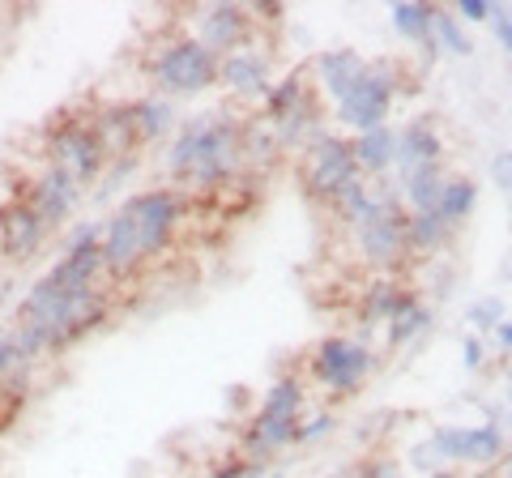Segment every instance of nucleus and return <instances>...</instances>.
<instances>
[{"label": "nucleus", "mask_w": 512, "mask_h": 478, "mask_svg": "<svg viewBox=\"0 0 512 478\" xmlns=\"http://www.w3.org/2000/svg\"><path fill=\"white\" fill-rule=\"evenodd\" d=\"M192 193L175 184H150L124 197L116 210L103 218L99 231V252H103V278L107 282H128L154 261L180 244L184 222L192 218Z\"/></svg>", "instance_id": "obj_1"}, {"label": "nucleus", "mask_w": 512, "mask_h": 478, "mask_svg": "<svg viewBox=\"0 0 512 478\" xmlns=\"http://www.w3.org/2000/svg\"><path fill=\"white\" fill-rule=\"evenodd\" d=\"M244 124L248 111L239 107H210L192 111L180 120L175 137L163 146V171L167 184L184 188V193H222L244 175Z\"/></svg>", "instance_id": "obj_2"}, {"label": "nucleus", "mask_w": 512, "mask_h": 478, "mask_svg": "<svg viewBox=\"0 0 512 478\" xmlns=\"http://www.w3.org/2000/svg\"><path fill=\"white\" fill-rule=\"evenodd\" d=\"M107 321H111L107 286H94V291H82V295H64L43 274L13 304V329H18L30 363L69 355L73 346H82L99 329H107Z\"/></svg>", "instance_id": "obj_3"}, {"label": "nucleus", "mask_w": 512, "mask_h": 478, "mask_svg": "<svg viewBox=\"0 0 512 478\" xmlns=\"http://www.w3.org/2000/svg\"><path fill=\"white\" fill-rule=\"evenodd\" d=\"M141 73L150 82V94H163V99L180 103V99H197V94L218 86V56L205 43L192 39L188 30H171V35H163L150 47Z\"/></svg>", "instance_id": "obj_4"}, {"label": "nucleus", "mask_w": 512, "mask_h": 478, "mask_svg": "<svg viewBox=\"0 0 512 478\" xmlns=\"http://www.w3.org/2000/svg\"><path fill=\"white\" fill-rule=\"evenodd\" d=\"M39 154H43L39 163L60 167L82 193L86 188H99L103 171L111 163L107 150L99 146V137H94V129H90V111H82V107H64L43 124Z\"/></svg>", "instance_id": "obj_5"}, {"label": "nucleus", "mask_w": 512, "mask_h": 478, "mask_svg": "<svg viewBox=\"0 0 512 478\" xmlns=\"http://www.w3.org/2000/svg\"><path fill=\"white\" fill-rule=\"evenodd\" d=\"M376 368H380L376 346L359 338V333H325V338L308 350V359H303L308 380L320 393H329L333 402L359 397Z\"/></svg>", "instance_id": "obj_6"}, {"label": "nucleus", "mask_w": 512, "mask_h": 478, "mask_svg": "<svg viewBox=\"0 0 512 478\" xmlns=\"http://www.w3.org/2000/svg\"><path fill=\"white\" fill-rule=\"evenodd\" d=\"M402 77H406L402 60H393V56L367 60V69H363L359 82L329 107V120L338 124V133L355 137V133H367V129L389 124L393 103L402 99Z\"/></svg>", "instance_id": "obj_7"}, {"label": "nucleus", "mask_w": 512, "mask_h": 478, "mask_svg": "<svg viewBox=\"0 0 512 478\" xmlns=\"http://www.w3.org/2000/svg\"><path fill=\"white\" fill-rule=\"evenodd\" d=\"M355 180H359V167H355V154H350V137L338 129H325L299 154V184L320 210Z\"/></svg>", "instance_id": "obj_8"}, {"label": "nucleus", "mask_w": 512, "mask_h": 478, "mask_svg": "<svg viewBox=\"0 0 512 478\" xmlns=\"http://www.w3.org/2000/svg\"><path fill=\"white\" fill-rule=\"evenodd\" d=\"M427 444L448 470H495L512 440L495 423H440Z\"/></svg>", "instance_id": "obj_9"}, {"label": "nucleus", "mask_w": 512, "mask_h": 478, "mask_svg": "<svg viewBox=\"0 0 512 478\" xmlns=\"http://www.w3.org/2000/svg\"><path fill=\"white\" fill-rule=\"evenodd\" d=\"M350 244H355V257L363 261V269H372V278H397L414 261L410 239H406V210H393L350 227Z\"/></svg>", "instance_id": "obj_10"}, {"label": "nucleus", "mask_w": 512, "mask_h": 478, "mask_svg": "<svg viewBox=\"0 0 512 478\" xmlns=\"http://www.w3.org/2000/svg\"><path fill=\"white\" fill-rule=\"evenodd\" d=\"M184 30H188V35L197 39V43L210 47L218 60L231 56V52H239V47L261 43V30H256L248 5H239V0H210V5L192 9Z\"/></svg>", "instance_id": "obj_11"}, {"label": "nucleus", "mask_w": 512, "mask_h": 478, "mask_svg": "<svg viewBox=\"0 0 512 478\" xmlns=\"http://www.w3.org/2000/svg\"><path fill=\"white\" fill-rule=\"evenodd\" d=\"M18 197L43 218V227L56 235L60 227H69L77 210H82V197H86V193H82V188H77L60 167L39 163L35 171H30V180L18 188Z\"/></svg>", "instance_id": "obj_12"}, {"label": "nucleus", "mask_w": 512, "mask_h": 478, "mask_svg": "<svg viewBox=\"0 0 512 478\" xmlns=\"http://www.w3.org/2000/svg\"><path fill=\"white\" fill-rule=\"evenodd\" d=\"M47 239H52V231L43 227V218L18 193L0 201V261L9 269L30 265L47 248Z\"/></svg>", "instance_id": "obj_13"}, {"label": "nucleus", "mask_w": 512, "mask_h": 478, "mask_svg": "<svg viewBox=\"0 0 512 478\" xmlns=\"http://www.w3.org/2000/svg\"><path fill=\"white\" fill-rule=\"evenodd\" d=\"M274 56H269L265 43L239 47V52L218 60V86L231 94L235 103H261L265 90L274 86Z\"/></svg>", "instance_id": "obj_14"}, {"label": "nucleus", "mask_w": 512, "mask_h": 478, "mask_svg": "<svg viewBox=\"0 0 512 478\" xmlns=\"http://www.w3.org/2000/svg\"><path fill=\"white\" fill-rule=\"evenodd\" d=\"M363 69H367V56L359 52V47H325V52H316L308 60L312 86H316L320 99H329V107L359 82Z\"/></svg>", "instance_id": "obj_15"}, {"label": "nucleus", "mask_w": 512, "mask_h": 478, "mask_svg": "<svg viewBox=\"0 0 512 478\" xmlns=\"http://www.w3.org/2000/svg\"><path fill=\"white\" fill-rule=\"evenodd\" d=\"M444 163V129L436 111H419L406 124H397V167L393 171H414Z\"/></svg>", "instance_id": "obj_16"}, {"label": "nucleus", "mask_w": 512, "mask_h": 478, "mask_svg": "<svg viewBox=\"0 0 512 478\" xmlns=\"http://www.w3.org/2000/svg\"><path fill=\"white\" fill-rule=\"evenodd\" d=\"M128 111H133V129H137V146L141 154L154 150V146H167L180 129V103L163 99V94H137V99H128Z\"/></svg>", "instance_id": "obj_17"}, {"label": "nucleus", "mask_w": 512, "mask_h": 478, "mask_svg": "<svg viewBox=\"0 0 512 478\" xmlns=\"http://www.w3.org/2000/svg\"><path fill=\"white\" fill-rule=\"evenodd\" d=\"M269 129H274L282 154H303L320 133L329 129V107H325V99H320V94L312 90L308 99H303V103L291 111V116L278 120V124H269Z\"/></svg>", "instance_id": "obj_18"}, {"label": "nucleus", "mask_w": 512, "mask_h": 478, "mask_svg": "<svg viewBox=\"0 0 512 478\" xmlns=\"http://www.w3.org/2000/svg\"><path fill=\"white\" fill-rule=\"evenodd\" d=\"M90 129L99 137V146L107 158H124V154H141L137 146V129H133V111L128 99H107L99 107H90Z\"/></svg>", "instance_id": "obj_19"}, {"label": "nucleus", "mask_w": 512, "mask_h": 478, "mask_svg": "<svg viewBox=\"0 0 512 478\" xmlns=\"http://www.w3.org/2000/svg\"><path fill=\"white\" fill-rule=\"evenodd\" d=\"M350 154H355V167L363 180H389L397 167V129L393 124H380V129H367L350 137Z\"/></svg>", "instance_id": "obj_20"}, {"label": "nucleus", "mask_w": 512, "mask_h": 478, "mask_svg": "<svg viewBox=\"0 0 512 478\" xmlns=\"http://www.w3.org/2000/svg\"><path fill=\"white\" fill-rule=\"evenodd\" d=\"M444 180H448V167L444 163H431V167H414V171H393L389 184L397 188L406 214H427L436 210V201L444 193Z\"/></svg>", "instance_id": "obj_21"}, {"label": "nucleus", "mask_w": 512, "mask_h": 478, "mask_svg": "<svg viewBox=\"0 0 512 478\" xmlns=\"http://www.w3.org/2000/svg\"><path fill=\"white\" fill-rule=\"evenodd\" d=\"M436 325V312H431V304L427 299L414 291V286H406V295H402V304H397V312H393V321L384 325V350H406L410 342H419L423 333Z\"/></svg>", "instance_id": "obj_22"}, {"label": "nucleus", "mask_w": 512, "mask_h": 478, "mask_svg": "<svg viewBox=\"0 0 512 478\" xmlns=\"http://www.w3.org/2000/svg\"><path fill=\"white\" fill-rule=\"evenodd\" d=\"M316 86H312V77H308V65H295V69H286V73H278L274 77V86L265 90V99H261V116L265 124H278V120H286L291 111L308 99Z\"/></svg>", "instance_id": "obj_23"}, {"label": "nucleus", "mask_w": 512, "mask_h": 478, "mask_svg": "<svg viewBox=\"0 0 512 478\" xmlns=\"http://www.w3.org/2000/svg\"><path fill=\"white\" fill-rule=\"evenodd\" d=\"M402 295H406L402 278H367L363 291H359V321H363V329H376V325L384 329L389 325L397 304H402Z\"/></svg>", "instance_id": "obj_24"}, {"label": "nucleus", "mask_w": 512, "mask_h": 478, "mask_svg": "<svg viewBox=\"0 0 512 478\" xmlns=\"http://www.w3.org/2000/svg\"><path fill=\"white\" fill-rule=\"evenodd\" d=\"M406 239H410V257L431 261V257H440V252L453 248L457 231L448 227L436 210H427V214H406Z\"/></svg>", "instance_id": "obj_25"}, {"label": "nucleus", "mask_w": 512, "mask_h": 478, "mask_svg": "<svg viewBox=\"0 0 512 478\" xmlns=\"http://www.w3.org/2000/svg\"><path fill=\"white\" fill-rule=\"evenodd\" d=\"M436 9L440 5H427V0H397V5H389V26L393 35L419 47L431 39V26H436Z\"/></svg>", "instance_id": "obj_26"}, {"label": "nucleus", "mask_w": 512, "mask_h": 478, "mask_svg": "<svg viewBox=\"0 0 512 478\" xmlns=\"http://www.w3.org/2000/svg\"><path fill=\"white\" fill-rule=\"evenodd\" d=\"M474 210H478V184L470 180V175H448V180H444V193H440V201H436V214H440L453 231H461V227H466V222L474 218Z\"/></svg>", "instance_id": "obj_27"}, {"label": "nucleus", "mask_w": 512, "mask_h": 478, "mask_svg": "<svg viewBox=\"0 0 512 478\" xmlns=\"http://www.w3.org/2000/svg\"><path fill=\"white\" fill-rule=\"evenodd\" d=\"M431 35H436V43H440V52H448V56H470L474 52V39H470V30L461 26L457 18H453V9H436V26H431Z\"/></svg>", "instance_id": "obj_28"}, {"label": "nucleus", "mask_w": 512, "mask_h": 478, "mask_svg": "<svg viewBox=\"0 0 512 478\" xmlns=\"http://www.w3.org/2000/svg\"><path fill=\"white\" fill-rule=\"evenodd\" d=\"M26 372H35V363H30L26 346L18 338V329L5 325V329H0V385L13 380V376H26Z\"/></svg>", "instance_id": "obj_29"}, {"label": "nucleus", "mask_w": 512, "mask_h": 478, "mask_svg": "<svg viewBox=\"0 0 512 478\" xmlns=\"http://www.w3.org/2000/svg\"><path fill=\"white\" fill-rule=\"evenodd\" d=\"M329 432H338V410L333 406H320L312 414H303L299 419V432H295V449H308V444L325 440Z\"/></svg>", "instance_id": "obj_30"}, {"label": "nucleus", "mask_w": 512, "mask_h": 478, "mask_svg": "<svg viewBox=\"0 0 512 478\" xmlns=\"http://www.w3.org/2000/svg\"><path fill=\"white\" fill-rule=\"evenodd\" d=\"M504 321V299L500 295H483V299H474V304L466 308V325H470V333H491L495 325Z\"/></svg>", "instance_id": "obj_31"}, {"label": "nucleus", "mask_w": 512, "mask_h": 478, "mask_svg": "<svg viewBox=\"0 0 512 478\" xmlns=\"http://www.w3.org/2000/svg\"><path fill=\"white\" fill-rule=\"evenodd\" d=\"M141 167V154H124V158H111L107 163V171H103V180H99V188H94V197L99 201H107L111 193H116L120 184H128L133 180V171Z\"/></svg>", "instance_id": "obj_32"}, {"label": "nucleus", "mask_w": 512, "mask_h": 478, "mask_svg": "<svg viewBox=\"0 0 512 478\" xmlns=\"http://www.w3.org/2000/svg\"><path fill=\"white\" fill-rule=\"evenodd\" d=\"M346 478H402V466H397L389 453H372V457H363L355 470H346Z\"/></svg>", "instance_id": "obj_33"}, {"label": "nucleus", "mask_w": 512, "mask_h": 478, "mask_svg": "<svg viewBox=\"0 0 512 478\" xmlns=\"http://www.w3.org/2000/svg\"><path fill=\"white\" fill-rule=\"evenodd\" d=\"M487 30L491 39L504 47V52L512 56V5H495L491 0V13H487Z\"/></svg>", "instance_id": "obj_34"}, {"label": "nucleus", "mask_w": 512, "mask_h": 478, "mask_svg": "<svg viewBox=\"0 0 512 478\" xmlns=\"http://www.w3.org/2000/svg\"><path fill=\"white\" fill-rule=\"evenodd\" d=\"M205 478H265V466H252V461H244L239 453H227Z\"/></svg>", "instance_id": "obj_35"}, {"label": "nucleus", "mask_w": 512, "mask_h": 478, "mask_svg": "<svg viewBox=\"0 0 512 478\" xmlns=\"http://www.w3.org/2000/svg\"><path fill=\"white\" fill-rule=\"evenodd\" d=\"M483 363H487V338L466 333V338H461V368H466V372H483Z\"/></svg>", "instance_id": "obj_36"}, {"label": "nucleus", "mask_w": 512, "mask_h": 478, "mask_svg": "<svg viewBox=\"0 0 512 478\" xmlns=\"http://www.w3.org/2000/svg\"><path fill=\"white\" fill-rule=\"evenodd\" d=\"M248 13H252L256 30H261V26H278V22H286V5H278V0H252Z\"/></svg>", "instance_id": "obj_37"}, {"label": "nucleus", "mask_w": 512, "mask_h": 478, "mask_svg": "<svg viewBox=\"0 0 512 478\" xmlns=\"http://www.w3.org/2000/svg\"><path fill=\"white\" fill-rule=\"evenodd\" d=\"M491 180H495L500 193L512 197V150H495L491 154Z\"/></svg>", "instance_id": "obj_38"}, {"label": "nucleus", "mask_w": 512, "mask_h": 478, "mask_svg": "<svg viewBox=\"0 0 512 478\" xmlns=\"http://www.w3.org/2000/svg\"><path fill=\"white\" fill-rule=\"evenodd\" d=\"M487 13H491V0H457L453 5V18L466 26V22H483L487 26Z\"/></svg>", "instance_id": "obj_39"}, {"label": "nucleus", "mask_w": 512, "mask_h": 478, "mask_svg": "<svg viewBox=\"0 0 512 478\" xmlns=\"http://www.w3.org/2000/svg\"><path fill=\"white\" fill-rule=\"evenodd\" d=\"M487 350H500V355H512V316H504V321L491 329V346H487Z\"/></svg>", "instance_id": "obj_40"}, {"label": "nucleus", "mask_w": 512, "mask_h": 478, "mask_svg": "<svg viewBox=\"0 0 512 478\" xmlns=\"http://www.w3.org/2000/svg\"><path fill=\"white\" fill-rule=\"evenodd\" d=\"M222 402H227L235 414H248V402H252V389L248 385H231L227 393H222Z\"/></svg>", "instance_id": "obj_41"}, {"label": "nucleus", "mask_w": 512, "mask_h": 478, "mask_svg": "<svg viewBox=\"0 0 512 478\" xmlns=\"http://www.w3.org/2000/svg\"><path fill=\"white\" fill-rule=\"evenodd\" d=\"M495 474H500V478H512V444L504 449V457H500V466H495Z\"/></svg>", "instance_id": "obj_42"}, {"label": "nucleus", "mask_w": 512, "mask_h": 478, "mask_svg": "<svg viewBox=\"0 0 512 478\" xmlns=\"http://www.w3.org/2000/svg\"><path fill=\"white\" fill-rule=\"evenodd\" d=\"M427 478H470V474H466V470H448V466H444V470H436V474H427Z\"/></svg>", "instance_id": "obj_43"}, {"label": "nucleus", "mask_w": 512, "mask_h": 478, "mask_svg": "<svg viewBox=\"0 0 512 478\" xmlns=\"http://www.w3.org/2000/svg\"><path fill=\"white\" fill-rule=\"evenodd\" d=\"M265 478H286V466H269V470H265Z\"/></svg>", "instance_id": "obj_44"}, {"label": "nucleus", "mask_w": 512, "mask_h": 478, "mask_svg": "<svg viewBox=\"0 0 512 478\" xmlns=\"http://www.w3.org/2000/svg\"><path fill=\"white\" fill-rule=\"evenodd\" d=\"M504 389H508V397H512V363H508V372H504Z\"/></svg>", "instance_id": "obj_45"}, {"label": "nucleus", "mask_w": 512, "mask_h": 478, "mask_svg": "<svg viewBox=\"0 0 512 478\" xmlns=\"http://www.w3.org/2000/svg\"><path fill=\"white\" fill-rule=\"evenodd\" d=\"M474 478H500V474H495V470H478Z\"/></svg>", "instance_id": "obj_46"}, {"label": "nucleus", "mask_w": 512, "mask_h": 478, "mask_svg": "<svg viewBox=\"0 0 512 478\" xmlns=\"http://www.w3.org/2000/svg\"><path fill=\"white\" fill-rule=\"evenodd\" d=\"M325 478H346V474H325Z\"/></svg>", "instance_id": "obj_47"}]
</instances>
